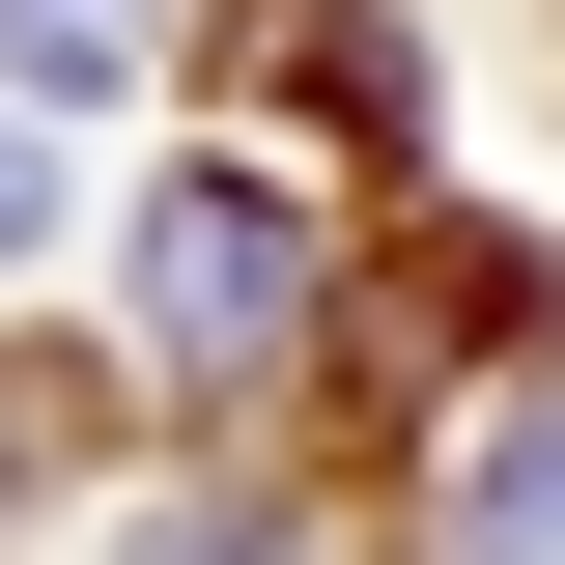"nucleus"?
Instances as JSON below:
<instances>
[{"mask_svg":"<svg viewBox=\"0 0 565 565\" xmlns=\"http://www.w3.org/2000/svg\"><path fill=\"white\" fill-rule=\"evenodd\" d=\"M141 340L199 367V396H282L311 367V199L282 170H170L141 199Z\"/></svg>","mask_w":565,"mask_h":565,"instance_id":"obj_1","label":"nucleus"},{"mask_svg":"<svg viewBox=\"0 0 565 565\" xmlns=\"http://www.w3.org/2000/svg\"><path fill=\"white\" fill-rule=\"evenodd\" d=\"M141 29H170V0H0V57H29V85H141Z\"/></svg>","mask_w":565,"mask_h":565,"instance_id":"obj_2","label":"nucleus"},{"mask_svg":"<svg viewBox=\"0 0 565 565\" xmlns=\"http://www.w3.org/2000/svg\"><path fill=\"white\" fill-rule=\"evenodd\" d=\"M452 537H481V565H565V424H509V452H481V509H452Z\"/></svg>","mask_w":565,"mask_h":565,"instance_id":"obj_3","label":"nucleus"},{"mask_svg":"<svg viewBox=\"0 0 565 565\" xmlns=\"http://www.w3.org/2000/svg\"><path fill=\"white\" fill-rule=\"evenodd\" d=\"M29 452H57V424H29V367H0V509H29Z\"/></svg>","mask_w":565,"mask_h":565,"instance_id":"obj_4","label":"nucleus"},{"mask_svg":"<svg viewBox=\"0 0 565 565\" xmlns=\"http://www.w3.org/2000/svg\"><path fill=\"white\" fill-rule=\"evenodd\" d=\"M0 255H29V141H0Z\"/></svg>","mask_w":565,"mask_h":565,"instance_id":"obj_5","label":"nucleus"}]
</instances>
